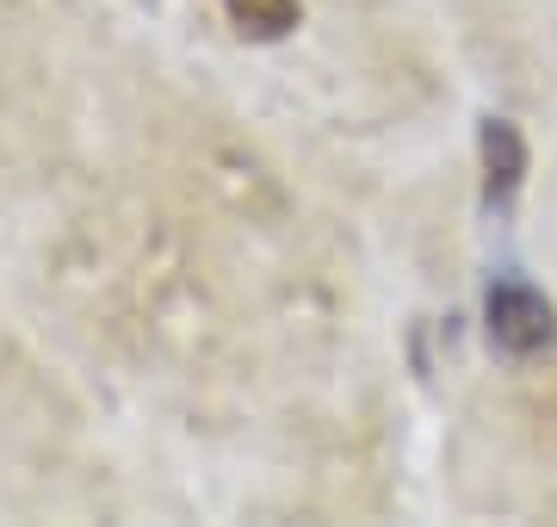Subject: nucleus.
<instances>
[{
	"label": "nucleus",
	"instance_id": "3",
	"mask_svg": "<svg viewBox=\"0 0 557 527\" xmlns=\"http://www.w3.org/2000/svg\"><path fill=\"white\" fill-rule=\"evenodd\" d=\"M223 7L242 25V38H285L298 25V0H223Z\"/></svg>",
	"mask_w": 557,
	"mask_h": 527
},
{
	"label": "nucleus",
	"instance_id": "1",
	"mask_svg": "<svg viewBox=\"0 0 557 527\" xmlns=\"http://www.w3.org/2000/svg\"><path fill=\"white\" fill-rule=\"evenodd\" d=\"M483 317H490V342H496L502 354H515V360H527V354H539V347L557 342L552 298H545L539 285H527V280H496L490 285Z\"/></svg>",
	"mask_w": 557,
	"mask_h": 527
},
{
	"label": "nucleus",
	"instance_id": "2",
	"mask_svg": "<svg viewBox=\"0 0 557 527\" xmlns=\"http://www.w3.org/2000/svg\"><path fill=\"white\" fill-rule=\"evenodd\" d=\"M527 181V137L508 119H483V199L508 205Z\"/></svg>",
	"mask_w": 557,
	"mask_h": 527
}]
</instances>
